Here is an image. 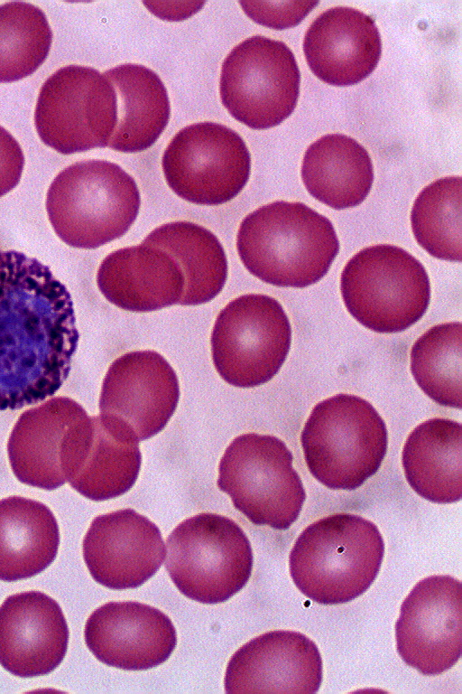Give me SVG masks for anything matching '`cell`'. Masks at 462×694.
Here are the masks:
<instances>
[{
    "instance_id": "obj_1",
    "label": "cell",
    "mask_w": 462,
    "mask_h": 694,
    "mask_svg": "<svg viewBox=\"0 0 462 694\" xmlns=\"http://www.w3.org/2000/svg\"><path fill=\"white\" fill-rule=\"evenodd\" d=\"M79 340L71 295L50 267L0 249V411L53 396Z\"/></svg>"
},
{
    "instance_id": "obj_2",
    "label": "cell",
    "mask_w": 462,
    "mask_h": 694,
    "mask_svg": "<svg viewBox=\"0 0 462 694\" xmlns=\"http://www.w3.org/2000/svg\"><path fill=\"white\" fill-rule=\"evenodd\" d=\"M236 249L245 268L260 280L301 288L327 274L339 241L325 216L301 202L277 201L242 220Z\"/></svg>"
},
{
    "instance_id": "obj_3",
    "label": "cell",
    "mask_w": 462,
    "mask_h": 694,
    "mask_svg": "<svg viewBox=\"0 0 462 694\" xmlns=\"http://www.w3.org/2000/svg\"><path fill=\"white\" fill-rule=\"evenodd\" d=\"M383 555V539L374 523L356 514L336 513L299 535L289 556L290 574L313 602L343 604L370 587Z\"/></svg>"
},
{
    "instance_id": "obj_4",
    "label": "cell",
    "mask_w": 462,
    "mask_h": 694,
    "mask_svg": "<svg viewBox=\"0 0 462 694\" xmlns=\"http://www.w3.org/2000/svg\"><path fill=\"white\" fill-rule=\"evenodd\" d=\"M140 203L134 179L105 160L80 161L64 168L46 196L56 235L67 245L84 249L125 235L136 220Z\"/></svg>"
},
{
    "instance_id": "obj_5",
    "label": "cell",
    "mask_w": 462,
    "mask_h": 694,
    "mask_svg": "<svg viewBox=\"0 0 462 694\" xmlns=\"http://www.w3.org/2000/svg\"><path fill=\"white\" fill-rule=\"evenodd\" d=\"M300 442L315 479L329 489L351 491L378 471L387 451L388 433L371 403L340 393L312 408Z\"/></svg>"
},
{
    "instance_id": "obj_6",
    "label": "cell",
    "mask_w": 462,
    "mask_h": 694,
    "mask_svg": "<svg viewBox=\"0 0 462 694\" xmlns=\"http://www.w3.org/2000/svg\"><path fill=\"white\" fill-rule=\"evenodd\" d=\"M340 289L349 314L382 333H399L417 323L430 299L422 264L388 244L365 248L351 258L342 271Z\"/></svg>"
},
{
    "instance_id": "obj_7",
    "label": "cell",
    "mask_w": 462,
    "mask_h": 694,
    "mask_svg": "<svg viewBox=\"0 0 462 694\" xmlns=\"http://www.w3.org/2000/svg\"><path fill=\"white\" fill-rule=\"evenodd\" d=\"M165 568L179 591L202 604L228 600L248 582L250 541L232 519L202 512L180 522L166 540Z\"/></svg>"
},
{
    "instance_id": "obj_8",
    "label": "cell",
    "mask_w": 462,
    "mask_h": 694,
    "mask_svg": "<svg viewBox=\"0 0 462 694\" xmlns=\"http://www.w3.org/2000/svg\"><path fill=\"white\" fill-rule=\"evenodd\" d=\"M292 461L291 452L276 436H238L219 462L217 487L252 523L287 530L306 499Z\"/></svg>"
},
{
    "instance_id": "obj_9",
    "label": "cell",
    "mask_w": 462,
    "mask_h": 694,
    "mask_svg": "<svg viewBox=\"0 0 462 694\" xmlns=\"http://www.w3.org/2000/svg\"><path fill=\"white\" fill-rule=\"evenodd\" d=\"M289 318L281 304L262 294L230 301L218 314L211 333L214 366L228 384L253 388L271 380L288 355Z\"/></svg>"
},
{
    "instance_id": "obj_10",
    "label": "cell",
    "mask_w": 462,
    "mask_h": 694,
    "mask_svg": "<svg viewBox=\"0 0 462 694\" xmlns=\"http://www.w3.org/2000/svg\"><path fill=\"white\" fill-rule=\"evenodd\" d=\"M300 74L295 56L282 42L254 35L238 43L223 61L222 104L237 121L266 129L294 110Z\"/></svg>"
},
{
    "instance_id": "obj_11",
    "label": "cell",
    "mask_w": 462,
    "mask_h": 694,
    "mask_svg": "<svg viewBox=\"0 0 462 694\" xmlns=\"http://www.w3.org/2000/svg\"><path fill=\"white\" fill-rule=\"evenodd\" d=\"M117 122V97L98 70L69 65L42 86L34 112L41 140L63 155L106 147Z\"/></svg>"
},
{
    "instance_id": "obj_12",
    "label": "cell",
    "mask_w": 462,
    "mask_h": 694,
    "mask_svg": "<svg viewBox=\"0 0 462 694\" xmlns=\"http://www.w3.org/2000/svg\"><path fill=\"white\" fill-rule=\"evenodd\" d=\"M162 166L168 186L179 197L196 204L218 205L234 199L245 186L251 156L236 131L199 122L172 137Z\"/></svg>"
},
{
    "instance_id": "obj_13",
    "label": "cell",
    "mask_w": 462,
    "mask_h": 694,
    "mask_svg": "<svg viewBox=\"0 0 462 694\" xmlns=\"http://www.w3.org/2000/svg\"><path fill=\"white\" fill-rule=\"evenodd\" d=\"M88 415L69 397H55L25 410L7 443L11 469L21 483L51 491L74 466Z\"/></svg>"
},
{
    "instance_id": "obj_14",
    "label": "cell",
    "mask_w": 462,
    "mask_h": 694,
    "mask_svg": "<svg viewBox=\"0 0 462 694\" xmlns=\"http://www.w3.org/2000/svg\"><path fill=\"white\" fill-rule=\"evenodd\" d=\"M402 661L423 675L453 667L462 652V586L448 575L419 581L403 600L395 623Z\"/></svg>"
},
{
    "instance_id": "obj_15",
    "label": "cell",
    "mask_w": 462,
    "mask_h": 694,
    "mask_svg": "<svg viewBox=\"0 0 462 694\" xmlns=\"http://www.w3.org/2000/svg\"><path fill=\"white\" fill-rule=\"evenodd\" d=\"M179 398L178 377L167 360L155 351H134L109 366L99 411L123 421L139 441L146 440L165 427Z\"/></svg>"
},
{
    "instance_id": "obj_16",
    "label": "cell",
    "mask_w": 462,
    "mask_h": 694,
    "mask_svg": "<svg viewBox=\"0 0 462 694\" xmlns=\"http://www.w3.org/2000/svg\"><path fill=\"white\" fill-rule=\"evenodd\" d=\"M82 552L94 580L116 590L142 586L166 557L159 528L133 509L97 516L83 539Z\"/></svg>"
},
{
    "instance_id": "obj_17",
    "label": "cell",
    "mask_w": 462,
    "mask_h": 694,
    "mask_svg": "<svg viewBox=\"0 0 462 694\" xmlns=\"http://www.w3.org/2000/svg\"><path fill=\"white\" fill-rule=\"evenodd\" d=\"M323 664L316 643L287 630L263 633L231 657L225 675L226 693H316Z\"/></svg>"
},
{
    "instance_id": "obj_18",
    "label": "cell",
    "mask_w": 462,
    "mask_h": 694,
    "mask_svg": "<svg viewBox=\"0 0 462 694\" xmlns=\"http://www.w3.org/2000/svg\"><path fill=\"white\" fill-rule=\"evenodd\" d=\"M88 650L101 662L125 671L156 667L172 653L177 634L171 619L139 602H109L88 618Z\"/></svg>"
},
{
    "instance_id": "obj_19",
    "label": "cell",
    "mask_w": 462,
    "mask_h": 694,
    "mask_svg": "<svg viewBox=\"0 0 462 694\" xmlns=\"http://www.w3.org/2000/svg\"><path fill=\"white\" fill-rule=\"evenodd\" d=\"M69 637L61 607L41 591L11 595L0 605V665L14 676L53 671L66 655Z\"/></svg>"
},
{
    "instance_id": "obj_20",
    "label": "cell",
    "mask_w": 462,
    "mask_h": 694,
    "mask_svg": "<svg viewBox=\"0 0 462 694\" xmlns=\"http://www.w3.org/2000/svg\"><path fill=\"white\" fill-rule=\"evenodd\" d=\"M303 51L309 67L319 80L348 86L360 82L375 69L382 43L372 17L355 8L336 6L310 25Z\"/></svg>"
},
{
    "instance_id": "obj_21",
    "label": "cell",
    "mask_w": 462,
    "mask_h": 694,
    "mask_svg": "<svg viewBox=\"0 0 462 694\" xmlns=\"http://www.w3.org/2000/svg\"><path fill=\"white\" fill-rule=\"evenodd\" d=\"M97 284L114 305L131 312H152L179 304L184 277L165 250L142 243L107 255L98 267Z\"/></svg>"
},
{
    "instance_id": "obj_22",
    "label": "cell",
    "mask_w": 462,
    "mask_h": 694,
    "mask_svg": "<svg viewBox=\"0 0 462 694\" xmlns=\"http://www.w3.org/2000/svg\"><path fill=\"white\" fill-rule=\"evenodd\" d=\"M402 462L406 480L422 498L452 503L462 497V427L435 417L417 426L404 444Z\"/></svg>"
},
{
    "instance_id": "obj_23",
    "label": "cell",
    "mask_w": 462,
    "mask_h": 694,
    "mask_svg": "<svg viewBox=\"0 0 462 694\" xmlns=\"http://www.w3.org/2000/svg\"><path fill=\"white\" fill-rule=\"evenodd\" d=\"M58 521L44 503L22 496L0 500V580L36 576L55 559Z\"/></svg>"
},
{
    "instance_id": "obj_24",
    "label": "cell",
    "mask_w": 462,
    "mask_h": 694,
    "mask_svg": "<svg viewBox=\"0 0 462 694\" xmlns=\"http://www.w3.org/2000/svg\"><path fill=\"white\" fill-rule=\"evenodd\" d=\"M117 97V122L107 147L137 153L152 146L165 129L171 106L160 77L151 69L134 63L103 73Z\"/></svg>"
},
{
    "instance_id": "obj_25",
    "label": "cell",
    "mask_w": 462,
    "mask_h": 694,
    "mask_svg": "<svg viewBox=\"0 0 462 694\" xmlns=\"http://www.w3.org/2000/svg\"><path fill=\"white\" fill-rule=\"evenodd\" d=\"M301 178L312 197L328 207L343 210L366 198L374 181V168L367 151L358 142L342 134H329L306 150Z\"/></svg>"
},
{
    "instance_id": "obj_26",
    "label": "cell",
    "mask_w": 462,
    "mask_h": 694,
    "mask_svg": "<svg viewBox=\"0 0 462 694\" xmlns=\"http://www.w3.org/2000/svg\"><path fill=\"white\" fill-rule=\"evenodd\" d=\"M142 243L165 250L181 268L180 305L206 304L222 291L227 259L222 244L209 230L189 221H172L154 229Z\"/></svg>"
},
{
    "instance_id": "obj_27",
    "label": "cell",
    "mask_w": 462,
    "mask_h": 694,
    "mask_svg": "<svg viewBox=\"0 0 462 694\" xmlns=\"http://www.w3.org/2000/svg\"><path fill=\"white\" fill-rule=\"evenodd\" d=\"M94 417V434L87 458L69 485L92 501L121 496L135 483L142 463L139 439L123 421Z\"/></svg>"
},
{
    "instance_id": "obj_28",
    "label": "cell",
    "mask_w": 462,
    "mask_h": 694,
    "mask_svg": "<svg viewBox=\"0 0 462 694\" xmlns=\"http://www.w3.org/2000/svg\"><path fill=\"white\" fill-rule=\"evenodd\" d=\"M462 324L425 332L411 351V371L421 390L439 405L462 408Z\"/></svg>"
},
{
    "instance_id": "obj_29",
    "label": "cell",
    "mask_w": 462,
    "mask_h": 694,
    "mask_svg": "<svg viewBox=\"0 0 462 694\" xmlns=\"http://www.w3.org/2000/svg\"><path fill=\"white\" fill-rule=\"evenodd\" d=\"M413 235L431 256L462 260V179L444 177L419 193L411 213Z\"/></svg>"
},
{
    "instance_id": "obj_30",
    "label": "cell",
    "mask_w": 462,
    "mask_h": 694,
    "mask_svg": "<svg viewBox=\"0 0 462 694\" xmlns=\"http://www.w3.org/2000/svg\"><path fill=\"white\" fill-rule=\"evenodd\" d=\"M52 32L45 14L27 2L0 5V82L32 74L46 60Z\"/></svg>"
},
{
    "instance_id": "obj_31",
    "label": "cell",
    "mask_w": 462,
    "mask_h": 694,
    "mask_svg": "<svg viewBox=\"0 0 462 694\" xmlns=\"http://www.w3.org/2000/svg\"><path fill=\"white\" fill-rule=\"evenodd\" d=\"M243 10L256 23L273 29L299 24L319 1L239 2Z\"/></svg>"
},
{
    "instance_id": "obj_32",
    "label": "cell",
    "mask_w": 462,
    "mask_h": 694,
    "mask_svg": "<svg viewBox=\"0 0 462 694\" xmlns=\"http://www.w3.org/2000/svg\"><path fill=\"white\" fill-rule=\"evenodd\" d=\"M24 155L16 139L0 126V198L20 182Z\"/></svg>"
}]
</instances>
